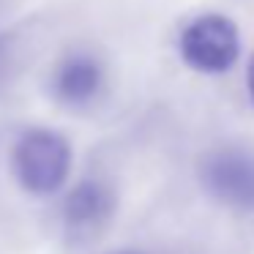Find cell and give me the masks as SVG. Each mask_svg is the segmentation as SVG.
Wrapping results in <instances>:
<instances>
[{
	"instance_id": "6",
	"label": "cell",
	"mask_w": 254,
	"mask_h": 254,
	"mask_svg": "<svg viewBox=\"0 0 254 254\" xmlns=\"http://www.w3.org/2000/svg\"><path fill=\"white\" fill-rule=\"evenodd\" d=\"M246 88H249V99H252V107H254V55H252L249 68H246Z\"/></svg>"
},
{
	"instance_id": "4",
	"label": "cell",
	"mask_w": 254,
	"mask_h": 254,
	"mask_svg": "<svg viewBox=\"0 0 254 254\" xmlns=\"http://www.w3.org/2000/svg\"><path fill=\"white\" fill-rule=\"evenodd\" d=\"M115 208V191L107 183L85 178L63 199V221L74 235H93L112 219Z\"/></svg>"
},
{
	"instance_id": "3",
	"label": "cell",
	"mask_w": 254,
	"mask_h": 254,
	"mask_svg": "<svg viewBox=\"0 0 254 254\" xmlns=\"http://www.w3.org/2000/svg\"><path fill=\"white\" fill-rule=\"evenodd\" d=\"M199 183L216 199L241 213H254V153L221 148L199 164Z\"/></svg>"
},
{
	"instance_id": "5",
	"label": "cell",
	"mask_w": 254,
	"mask_h": 254,
	"mask_svg": "<svg viewBox=\"0 0 254 254\" xmlns=\"http://www.w3.org/2000/svg\"><path fill=\"white\" fill-rule=\"evenodd\" d=\"M104 85V66L88 52L66 55L52 71V96L68 107H82L99 96Z\"/></svg>"
},
{
	"instance_id": "7",
	"label": "cell",
	"mask_w": 254,
	"mask_h": 254,
	"mask_svg": "<svg viewBox=\"0 0 254 254\" xmlns=\"http://www.w3.org/2000/svg\"><path fill=\"white\" fill-rule=\"evenodd\" d=\"M118 254H142V252H118Z\"/></svg>"
},
{
	"instance_id": "1",
	"label": "cell",
	"mask_w": 254,
	"mask_h": 254,
	"mask_svg": "<svg viewBox=\"0 0 254 254\" xmlns=\"http://www.w3.org/2000/svg\"><path fill=\"white\" fill-rule=\"evenodd\" d=\"M71 145L61 131L30 128L17 139L11 153V170L28 194L52 197L66 186L71 175Z\"/></svg>"
},
{
	"instance_id": "2",
	"label": "cell",
	"mask_w": 254,
	"mask_h": 254,
	"mask_svg": "<svg viewBox=\"0 0 254 254\" xmlns=\"http://www.w3.org/2000/svg\"><path fill=\"white\" fill-rule=\"evenodd\" d=\"M181 58L202 74H224L241 55V33L224 14H202L181 33Z\"/></svg>"
}]
</instances>
